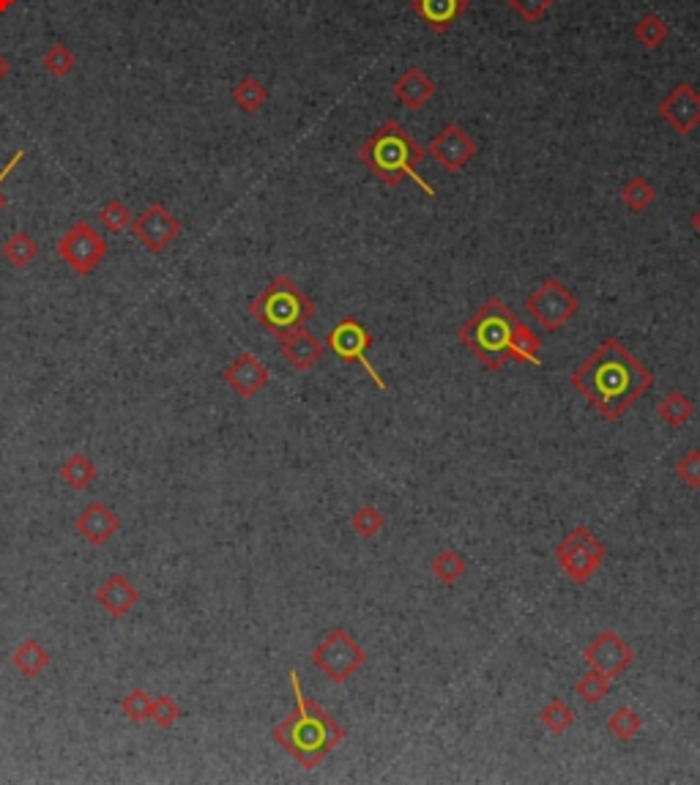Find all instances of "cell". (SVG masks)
Returning a JSON list of instances; mask_svg holds the SVG:
<instances>
[{
	"instance_id": "1",
	"label": "cell",
	"mask_w": 700,
	"mask_h": 785,
	"mask_svg": "<svg viewBox=\"0 0 700 785\" xmlns=\"http://www.w3.org/2000/svg\"><path fill=\"white\" fill-rule=\"evenodd\" d=\"M654 386V372L624 342L605 340L572 372V389L583 394L608 422H616Z\"/></svg>"
},
{
	"instance_id": "2",
	"label": "cell",
	"mask_w": 700,
	"mask_h": 785,
	"mask_svg": "<svg viewBox=\"0 0 700 785\" xmlns=\"http://www.w3.org/2000/svg\"><path fill=\"white\" fill-rule=\"evenodd\" d=\"M290 690H293L296 706L282 723H277L274 742L299 766L315 769L340 747V742L345 739V728L304 693L296 671H290Z\"/></svg>"
},
{
	"instance_id": "3",
	"label": "cell",
	"mask_w": 700,
	"mask_h": 785,
	"mask_svg": "<svg viewBox=\"0 0 700 785\" xmlns=\"http://www.w3.org/2000/svg\"><path fill=\"white\" fill-rule=\"evenodd\" d=\"M422 145L416 143L397 121H386V124L359 148V162L370 167L372 176L383 181L386 186H397L405 178H411L413 184L424 189L427 195L435 197V189L416 173V165L424 159Z\"/></svg>"
},
{
	"instance_id": "4",
	"label": "cell",
	"mask_w": 700,
	"mask_h": 785,
	"mask_svg": "<svg viewBox=\"0 0 700 785\" xmlns=\"http://www.w3.org/2000/svg\"><path fill=\"white\" fill-rule=\"evenodd\" d=\"M517 323L520 321H517L515 312L493 296L471 321L463 323L460 342L487 370L498 372L504 370V364L509 362V348H512Z\"/></svg>"
},
{
	"instance_id": "5",
	"label": "cell",
	"mask_w": 700,
	"mask_h": 785,
	"mask_svg": "<svg viewBox=\"0 0 700 785\" xmlns=\"http://www.w3.org/2000/svg\"><path fill=\"white\" fill-rule=\"evenodd\" d=\"M249 315L271 337L285 340L293 331L304 329V323L315 315V301L307 299L290 277H274L258 299H252Z\"/></svg>"
},
{
	"instance_id": "6",
	"label": "cell",
	"mask_w": 700,
	"mask_h": 785,
	"mask_svg": "<svg viewBox=\"0 0 700 785\" xmlns=\"http://www.w3.org/2000/svg\"><path fill=\"white\" fill-rule=\"evenodd\" d=\"M312 662H315V668L329 676L331 682L345 684L367 662V654L348 632L331 630L312 651Z\"/></svg>"
},
{
	"instance_id": "7",
	"label": "cell",
	"mask_w": 700,
	"mask_h": 785,
	"mask_svg": "<svg viewBox=\"0 0 700 785\" xmlns=\"http://www.w3.org/2000/svg\"><path fill=\"white\" fill-rule=\"evenodd\" d=\"M58 255L63 258V263L80 274L88 277L93 271L99 269V263L107 258V241L102 238V233L93 228L91 222H74L72 228L63 233V238L58 241Z\"/></svg>"
},
{
	"instance_id": "8",
	"label": "cell",
	"mask_w": 700,
	"mask_h": 785,
	"mask_svg": "<svg viewBox=\"0 0 700 785\" xmlns=\"http://www.w3.org/2000/svg\"><path fill=\"white\" fill-rule=\"evenodd\" d=\"M525 310L534 318L542 329L558 331L561 326H567L575 312L580 310L577 299L567 290V285H561L558 279H545L542 285H536V290L525 299Z\"/></svg>"
},
{
	"instance_id": "9",
	"label": "cell",
	"mask_w": 700,
	"mask_h": 785,
	"mask_svg": "<svg viewBox=\"0 0 700 785\" xmlns=\"http://www.w3.org/2000/svg\"><path fill=\"white\" fill-rule=\"evenodd\" d=\"M556 558L575 583H588L605 558V545L586 526H577L556 548Z\"/></svg>"
},
{
	"instance_id": "10",
	"label": "cell",
	"mask_w": 700,
	"mask_h": 785,
	"mask_svg": "<svg viewBox=\"0 0 700 785\" xmlns=\"http://www.w3.org/2000/svg\"><path fill=\"white\" fill-rule=\"evenodd\" d=\"M326 348H329L340 362L361 364L364 372L372 378V383H375L381 392H386V381H383L381 372L375 370V364H372L370 356H367V351L372 348V334L364 329L356 318H345V321L337 323V326L331 329L329 337H326Z\"/></svg>"
},
{
	"instance_id": "11",
	"label": "cell",
	"mask_w": 700,
	"mask_h": 785,
	"mask_svg": "<svg viewBox=\"0 0 700 785\" xmlns=\"http://www.w3.org/2000/svg\"><path fill=\"white\" fill-rule=\"evenodd\" d=\"M132 228L137 241H140L148 252H154V255L165 252L175 238L181 236V222H178L162 203L145 206L143 214L134 217Z\"/></svg>"
},
{
	"instance_id": "12",
	"label": "cell",
	"mask_w": 700,
	"mask_h": 785,
	"mask_svg": "<svg viewBox=\"0 0 700 785\" xmlns=\"http://www.w3.org/2000/svg\"><path fill=\"white\" fill-rule=\"evenodd\" d=\"M583 660L588 662L591 671H599L613 682V679H618V676L635 662V654H632L627 643L618 638L616 632L605 630L588 643L586 651H583Z\"/></svg>"
},
{
	"instance_id": "13",
	"label": "cell",
	"mask_w": 700,
	"mask_h": 785,
	"mask_svg": "<svg viewBox=\"0 0 700 785\" xmlns=\"http://www.w3.org/2000/svg\"><path fill=\"white\" fill-rule=\"evenodd\" d=\"M430 154H433V159L443 170L460 173V170L474 159L476 143L468 137V132H463V126L449 124L441 135L430 143Z\"/></svg>"
},
{
	"instance_id": "14",
	"label": "cell",
	"mask_w": 700,
	"mask_h": 785,
	"mask_svg": "<svg viewBox=\"0 0 700 785\" xmlns=\"http://www.w3.org/2000/svg\"><path fill=\"white\" fill-rule=\"evenodd\" d=\"M659 115L679 135H690L692 129L700 124V93L692 85H676L659 104Z\"/></svg>"
},
{
	"instance_id": "15",
	"label": "cell",
	"mask_w": 700,
	"mask_h": 785,
	"mask_svg": "<svg viewBox=\"0 0 700 785\" xmlns=\"http://www.w3.org/2000/svg\"><path fill=\"white\" fill-rule=\"evenodd\" d=\"M222 381H225L238 397H255V394L266 389L268 367L260 362L255 353L241 351L236 359L225 367Z\"/></svg>"
},
{
	"instance_id": "16",
	"label": "cell",
	"mask_w": 700,
	"mask_h": 785,
	"mask_svg": "<svg viewBox=\"0 0 700 785\" xmlns=\"http://www.w3.org/2000/svg\"><path fill=\"white\" fill-rule=\"evenodd\" d=\"M74 526L80 531V537L88 539L93 548H102L121 531V517L115 515L113 509L102 504V501H93L77 515Z\"/></svg>"
},
{
	"instance_id": "17",
	"label": "cell",
	"mask_w": 700,
	"mask_h": 785,
	"mask_svg": "<svg viewBox=\"0 0 700 785\" xmlns=\"http://www.w3.org/2000/svg\"><path fill=\"white\" fill-rule=\"evenodd\" d=\"M137 600H140V591L134 589L132 580H126L121 572H113V575L96 589V602H99L110 616H115V619H124L126 613L137 605Z\"/></svg>"
},
{
	"instance_id": "18",
	"label": "cell",
	"mask_w": 700,
	"mask_h": 785,
	"mask_svg": "<svg viewBox=\"0 0 700 785\" xmlns=\"http://www.w3.org/2000/svg\"><path fill=\"white\" fill-rule=\"evenodd\" d=\"M471 0H411V9L422 17L427 28L443 33L463 17Z\"/></svg>"
},
{
	"instance_id": "19",
	"label": "cell",
	"mask_w": 700,
	"mask_h": 785,
	"mask_svg": "<svg viewBox=\"0 0 700 785\" xmlns=\"http://www.w3.org/2000/svg\"><path fill=\"white\" fill-rule=\"evenodd\" d=\"M323 351H326V345H323L315 334H309L307 329L293 331V334H288V337L282 340V356L288 359L290 367H296V370L301 372L315 367V364L320 362Z\"/></svg>"
},
{
	"instance_id": "20",
	"label": "cell",
	"mask_w": 700,
	"mask_h": 785,
	"mask_svg": "<svg viewBox=\"0 0 700 785\" xmlns=\"http://www.w3.org/2000/svg\"><path fill=\"white\" fill-rule=\"evenodd\" d=\"M394 93H397V99H400L408 110H419V107H424V104L435 96V83L419 66H411V69L394 83Z\"/></svg>"
},
{
	"instance_id": "21",
	"label": "cell",
	"mask_w": 700,
	"mask_h": 785,
	"mask_svg": "<svg viewBox=\"0 0 700 785\" xmlns=\"http://www.w3.org/2000/svg\"><path fill=\"white\" fill-rule=\"evenodd\" d=\"M14 668L25 676V679H36L42 676L44 668L50 665V651L44 649L36 638H25V641L14 649Z\"/></svg>"
},
{
	"instance_id": "22",
	"label": "cell",
	"mask_w": 700,
	"mask_h": 785,
	"mask_svg": "<svg viewBox=\"0 0 700 785\" xmlns=\"http://www.w3.org/2000/svg\"><path fill=\"white\" fill-rule=\"evenodd\" d=\"M96 463H93L91 457L83 455V452H77V455H72L66 463L61 465V482L66 487H72V490H85V487H91L93 482H96Z\"/></svg>"
},
{
	"instance_id": "23",
	"label": "cell",
	"mask_w": 700,
	"mask_h": 785,
	"mask_svg": "<svg viewBox=\"0 0 700 785\" xmlns=\"http://www.w3.org/2000/svg\"><path fill=\"white\" fill-rule=\"evenodd\" d=\"M36 255H39V247H36L31 233H25V230L11 233L6 238V244H3V258H6L11 269H28L36 260Z\"/></svg>"
},
{
	"instance_id": "24",
	"label": "cell",
	"mask_w": 700,
	"mask_h": 785,
	"mask_svg": "<svg viewBox=\"0 0 700 785\" xmlns=\"http://www.w3.org/2000/svg\"><path fill=\"white\" fill-rule=\"evenodd\" d=\"M539 337L534 331L528 329L523 321L517 323L515 337H512V348H509V359L523 364H534V367H542V356H539Z\"/></svg>"
},
{
	"instance_id": "25",
	"label": "cell",
	"mask_w": 700,
	"mask_h": 785,
	"mask_svg": "<svg viewBox=\"0 0 700 785\" xmlns=\"http://www.w3.org/2000/svg\"><path fill=\"white\" fill-rule=\"evenodd\" d=\"M465 572H468V561L454 548H443L441 553L433 558V575L441 580L443 586H454L457 580L463 578Z\"/></svg>"
},
{
	"instance_id": "26",
	"label": "cell",
	"mask_w": 700,
	"mask_h": 785,
	"mask_svg": "<svg viewBox=\"0 0 700 785\" xmlns=\"http://www.w3.org/2000/svg\"><path fill=\"white\" fill-rule=\"evenodd\" d=\"M266 99V85L260 83L258 77H244V80L233 88V102H236L244 113H258L260 107L266 104Z\"/></svg>"
},
{
	"instance_id": "27",
	"label": "cell",
	"mask_w": 700,
	"mask_h": 785,
	"mask_svg": "<svg viewBox=\"0 0 700 785\" xmlns=\"http://www.w3.org/2000/svg\"><path fill=\"white\" fill-rule=\"evenodd\" d=\"M657 414L662 422L668 424V427H673V430H679V427H684V424L690 422L692 416V403L684 397L681 392H673L668 394L662 403L657 405Z\"/></svg>"
},
{
	"instance_id": "28",
	"label": "cell",
	"mask_w": 700,
	"mask_h": 785,
	"mask_svg": "<svg viewBox=\"0 0 700 785\" xmlns=\"http://www.w3.org/2000/svg\"><path fill=\"white\" fill-rule=\"evenodd\" d=\"M539 723L545 725L550 734H567L569 728H572V723H575V712H572V706L564 701H550L539 712Z\"/></svg>"
},
{
	"instance_id": "29",
	"label": "cell",
	"mask_w": 700,
	"mask_h": 785,
	"mask_svg": "<svg viewBox=\"0 0 700 785\" xmlns=\"http://www.w3.org/2000/svg\"><path fill=\"white\" fill-rule=\"evenodd\" d=\"M132 222V211H129L124 200H118V197L107 200L102 211H99V225H102L107 233H124L126 228H132Z\"/></svg>"
},
{
	"instance_id": "30",
	"label": "cell",
	"mask_w": 700,
	"mask_h": 785,
	"mask_svg": "<svg viewBox=\"0 0 700 785\" xmlns=\"http://www.w3.org/2000/svg\"><path fill=\"white\" fill-rule=\"evenodd\" d=\"M621 200L627 203L632 211H646V208L657 200V189L646 181V178H629L624 189H621Z\"/></svg>"
},
{
	"instance_id": "31",
	"label": "cell",
	"mask_w": 700,
	"mask_h": 785,
	"mask_svg": "<svg viewBox=\"0 0 700 785\" xmlns=\"http://www.w3.org/2000/svg\"><path fill=\"white\" fill-rule=\"evenodd\" d=\"M640 725H643L640 714L635 709H629V706H621V709L610 714L608 731L621 742H629V739H635L640 734Z\"/></svg>"
},
{
	"instance_id": "32",
	"label": "cell",
	"mask_w": 700,
	"mask_h": 785,
	"mask_svg": "<svg viewBox=\"0 0 700 785\" xmlns=\"http://www.w3.org/2000/svg\"><path fill=\"white\" fill-rule=\"evenodd\" d=\"M610 684L613 682H610L608 676H602L599 671H588V673H583L580 679H577L575 693L580 701H586L594 706V703H599L602 698H605V695L610 693Z\"/></svg>"
},
{
	"instance_id": "33",
	"label": "cell",
	"mask_w": 700,
	"mask_h": 785,
	"mask_svg": "<svg viewBox=\"0 0 700 785\" xmlns=\"http://www.w3.org/2000/svg\"><path fill=\"white\" fill-rule=\"evenodd\" d=\"M151 706H154V698L145 693L143 687H137V690H132V693L121 701V712H124L129 723L143 725L151 720Z\"/></svg>"
},
{
	"instance_id": "34",
	"label": "cell",
	"mask_w": 700,
	"mask_h": 785,
	"mask_svg": "<svg viewBox=\"0 0 700 785\" xmlns=\"http://www.w3.org/2000/svg\"><path fill=\"white\" fill-rule=\"evenodd\" d=\"M44 69L52 74V77H66V74L74 72L77 66V55H74L66 44H52L50 50L44 52Z\"/></svg>"
},
{
	"instance_id": "35",
	"label": "cell",
	"mask_w": 700,
	"mask_h": 785,
	"mask_svg": "<svg viewBox=\"0 0 700 785\" xmlns=\"http://www.w3.org/2000/svg\"><path fill=\"white\" fill-rule=\"evenodd\" d=\"M635 39H638L643 47L654 50V47H659V44L668 39V25L659 20L657 14H646V17L635 25Z\"/></svg>"
},
{
	"instance_id": "36",
	"label": "cell",
	"mask_w": 700,
	"mask_h": 785,
	"mask_svg": "<svg viewBox=\"0 0 700 785\" xmlns=\"http://www.w3.org/2000/svg\"><path fill=\"white\" fill-rule=\"evenodd\" d=\"M350 526H353V531H356L359 537L370 539L383 528V515L378 512V509L367 504V507H361L353 512V517H350Z\"/></svg>"
},
{
	"instance_id": "37",
	"label": "cell",
	"mask_w": 700,
	"mask_h": 785,
	"mask_svg": "<svg viewBox=\"0 0 700 785\" xmlns=\"http://www.w3.org/2000/svg\"><path fill=\"white\" fill-rule=\"evenodd\" d=\"M178 717H181V706H178L170 695H159V698H154L151 720H154L159 728H170V725H175Z\"/></svg>"
},
{
	"instance_id": "38",
	"label": "cell",
	"mask_w": 700,
	"mask_h": 785,
	"mask_svg": "<svg viewBox=\"0 0 700 785\" xmlns=\"http://www.w3.org/2000/svg\"><path fill=\"white\" fill-rule=\"evenodd\" d=\"M676 476L687 487H700V449H692L676 463Z\"/></svg>"
},
{
	"instance_id": "39",
	"label": "cell",
	"mask_w": 700,
	"mask_h": 785,
	"mask_svg": "<svg viewBox=\"0 0 700 785\" xmlns=\"http://www.w3.org/2000/svg\"><path fill=\"white\" fill-rule=\"evenodd\" d=\"M509 6H512L525 22H536L545 17L547 9L553 6V0H509Z\"/></svg>"
},
{
	"instance_id": "40",
	"label": "cell",
	"mask_w": 700,
	"mask_h": 785,
	"mask_svg": "<svg viewBox=\"0 0 700 785\" xmlns=\"http://www.w3.org/2000/svg\"><path fill=\"white\" fill-rule=\"evenodd\" d=\"M22 159H25V151H22V148H17V151H14V154H11L9 162H6V165L0 167V186L6 184V178H9L11 173H14V170H17V165H20ZM3 208H6V197H3V192H0V211H3Z\"/></svg>"
},
{
	"instance_id": "41",
	"label": "cell",
	"mask_w": 700,
	"mask_h": 785,
	"mask_svg": "<svg viewBox=\"0 0 700 785\" xmlns=\"http://www.w3.org/2000/svg\"><path fill=\"white\" fill-rule=\"evenodd\" d=\"M9 72H11L9 58H6V55H0V83H3L6 77H9Z\"/></svg>"
},
{
	"instance_id": "42",
	"label": "cell",
	"mask_w": 700,
	"mask_h": 785,
	"mask_svg": "<svg viewBox=\"0 0 700 785\" xmlns=\"http://www.w3.org/2000/svg\"><path fill=\"white\" fill-rule=\"evenodd\" d=\"M17 0H0V14H6V11H11V6H14Z\"/></svg>"
},
{
	"instance_id": "43",
	"label": "cell",
	"mask_w": 700,
	"mask_h": 785,
	"mask_svg": "<svg viewBox=\"0 0 700 785\" xmlns=\"http://www.w3.org/2000/svg\"><path fill=\"white\" fill-rule=\"evenodd\" d=\"M692 228H695V233H698V236H700V211H698V214H695V217H692Z\"/></svg>"
}]
</instances>
